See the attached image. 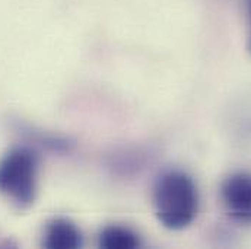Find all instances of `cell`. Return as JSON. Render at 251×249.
I'll return each instance as SVG.
<instances>
[{
  "instance_id": "obj_2",
  "label": "cell",
  "mask_w": 251,
  "mask_h": 249,
  "mask_svg": "<svg viewBox=\"0 0 251 249\" xmlns=\"http://www.w3.org/2000/svg\"><path fill=\"white\" fill-rule=\"evenodd\" d=\"M38 162L32 150L13 147L0 159V194L24 210L37 198Z\"/></svg>"
},
{
  "instance_id": "obj_3",
  "label": "cell",
  "mask_w": 251,
  "mask_h": 249,
  "mask_svg": "<svg viewBox=\"0 0 251 249\" xmlns=\"http://www.w3.org/2000/svg\"><path fill=\"white\" fill-rule=\"evenodd\" d=\"M221 197L226 211L240 222H251V174L235 172L221 187Z\"/></svg>"
},
{
  "instance_id": "obj_1",
  "label": "cell",
  "mask_w": 251,
  "mask_h": 249,
  "mask_svg": "<svg viewBox=\"0 0 251 249\" xmlns=\"http://www.w3.org/2000/svg\"><path fill=\"white\" fill-rule=\"evenodd\" d=\"M158 222L170 230L188 227L199 211V191L193 178L181 171L159 177L152 194Z\"/></svg>"
},
{
  "instance_id": "obj_5",
  "label": "cell",
  "mask_w": 251,
  "mask_h": 249,
  "mask_svg": "<svg viewBox=\"0 0 251 249\" xmlns=\"http://www.w3.org/2000/svg\"><path fill=\"white\" fill-rule=\"evenodd\" d=\"M98 244L105 249H133L140 245L137 233L126 226H105L98 236Z\"/></svg>"
},
{
  "instance_id": "obj_4",
  "label": "cell",
  "mask_w": 251,
  "mask_h": 249,
  "mask_svg": "<svg viewBox=\"0 0 251 249\" xmlns=\"http://www.w3.org/2000/svg\"><path fill=\"white\" fill-rule=\"evenodd\" d=\"M43 247L47 249H75L82 247V233L67 219H53L47 223L43 235Z\"/></svg>"
},
{
  "instance_id": "obj_6",
  "label": "cell",
  "mask_w": 251,
  "mask_h": 249,
  "mask_svg": "<svg viewBox=\"0 0 251 249\" xmlns=\"http://www.w3.org/2000/svg\"><path fill=\"white\" fill-rule=\"evenodd\" d=\"M247 13H249V51L251 53V0H247Z\"/></svg>"
}]
</instances>
